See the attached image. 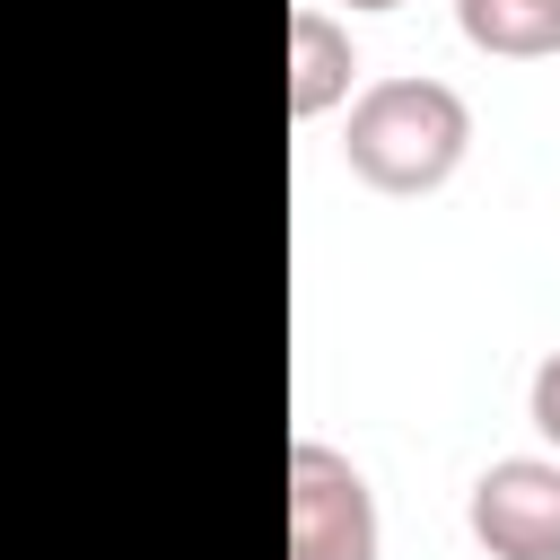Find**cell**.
<instances>
[{
	"label": "cell",
	"mask_w": 560,
	"mask_h": 560,
	"mask_svg": "<svg viewBox=\"0 0 560 560\" xmlns=\"http://www.w3.org/2000/svg\"><path fill=\"white\" fill-rule=\"evenodd\" d=\"M472 149V105L446 79H376L350 105L341 158L376 192H438Z\"/></svg>",
	"instance_id": "1"
},
{
	"label": "cell",
	"mask_w": 560,
	"mask_h": 560,
	"mask_svg": "<svg viewBox=\"0 0 560 560\" xmlns=\"http://www.w3.org/2000/svg\"><path fill=\"white\" fill-rule=\"evenodd\" d=\"M289 560H376V490L324 438L289 446Z\"/></svg>",
	"instance_id": "2"
},
{
	"label": "cell",
	"mask_w": 560,
	"mask_h": 560,
	"mask_svg": "<svg viewBox=\"0 0 560 560\" xmlns=\"http://www.w3.org/2000/svg\"><path fill=\"white\" fill-rule=\"evenodd\" d=\"M464 525L490 560H560V464L551 455H499L472 481Z\"/></svg>",
	"instance_id": "3"
},
{
	"label": "cell",
	"mask_w": 560,
	"mask_h": 560,
	"mask_svg": "<svg viewBox=\"0 0 560 560\" xmlns=\"http://www.w3.org/2000/svg\"><path fill=\"white\" fill-rule=\"evenodd\" d=\"M350 70H359L350 26H341L332 9H298V18H289V114H298V122L332 114V105L350 96Z\"/></svg>",
	"instance_id": "4"
},
{
	"label": "cell",
	"mask_w": 560,
	"mask_h": 560,
	"mask_svg": "<svg viewBox=\"0 0 560 560\" xmlns=\"http://www.w3.org/2000/svg\"><path fill=\"white\" fill-rule=\"evenodd\" d=\"M455 26H464V44H481L499 61L560 52V0H455Z\"/></svg>",
	"instance_id": "5"
},
{
	"label": "cell",
	"mask_w": 560,
	"mask_h": 560,
	"mask_svg": "<svg viewBox=\"0 0 560 560\" xmlns=\"http://www.w3.org/2000/svg\"><path fill=\"white\" fill-rule=\"evenodd\" d=\"M525 411H534V429L560 446V350H542V368H534V385H525Z\"/></svg>",
	"instance_id": "6"
},
{
	"label": "cell",
	"mask_w": 560,
	"mask_h": 560,
	"mask_svg": "<svg viewBox=\"0 0 560 560\" xmlns=\"http://www.w3.org/2000/svg\"><path fill=\"white\" fill-rule=\"evenodd\" d=\"M350 9H402V0H350Z\"/></svg>",
	"instance_id": "7"
}]
</instances>
